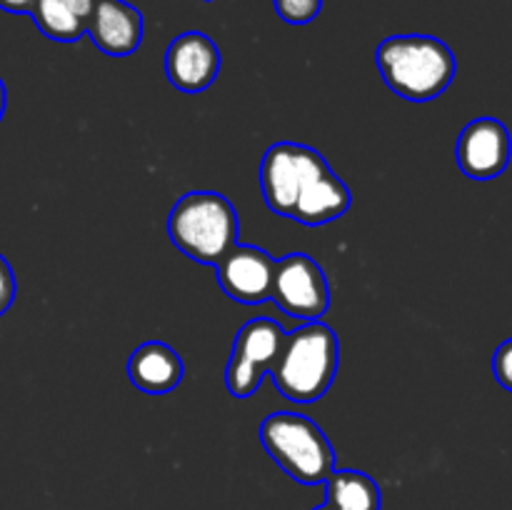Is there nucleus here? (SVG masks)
<instances>
[{
    "mask_svg": "<svg viewBox=\"0 0 512 510\" xmlns=\"http://www.w3.org/2000/svg\"><path fill=\"white\" fill-rule=\"evenodd\" d=\"M375 60L385 85L413 103L440 98L458 73L450 45L435 35H390L378 45Z\"/></svg>",
    "mask_w": 512,
    "mask_h": 510,
    "instance_id": "nucleus-1",
    "label": "nucleus"
},
{
    "mask_svg": "<svg viewBox=\"0 0 512 510\" xmlns=\"http://www.w3.org/2000/svg\"><path fill=\"white\" fill-rule=\"evenodd\" d=\"M340 343L330 325L320 320L288 333L283 355L270 370L275 388L293 403H315L323 398L338 375Z\"/></svg>",
    "mask_w": 512,
    "mask_h": 510,
    "instance_id": "nucleus-2",
    "label": "nucleus"
},
{
    "mask_svg": "<svg viewBox=\"0 0 512 510\" xmlns=\"http://www.w3.org/2000/svg\"><path fill=\"white\" fill-rule=\"evenodd\" d=\"M168 235L175 248L190 260L218 265L238 245L240 223L235 205L215 190H193L173 205Z\"/></svg>",
    "mask_w": 512,
    "mask_h": 510,
    "instance_id": "nucleus-3",
    "label": "nucleus"
},
{
    "mask_svg": "<svg viewBox=\"0 0 512 510\" xmlns=\"http://www.w3.org/2000/svg\"><path fill=\"white\" fill-rule=\"evenodd\" d=\"M265 453L303 485H318L335 470V450L328 435L308 415L280 410L260 425Z\"/></svg>",
    "mask_w": 512,
    "mask_h": 510,
    "instance_id": "nucleus-4",
    "label": "nucleus"
},
{
    "mask_svg": "<svg viewBox=\"0 0 512 510\" xmlns=\"http://www.w3.org/2000/svg\"><path fill=\"white\" fill-rule=\"evenodd\" d=\"M285 340H288V333L275 320H248L235 335L233 353H230L228 368H225V385H228L230 395L250 398L258 393L265 375L278 365Z\"/></svg>",
    "mask_w": 512,
    "mask_h": 510,
    "instance_id": "nucleus-5",
    "label": "nucleus"
},
{
    "mask_svg": "<svg viewBox=\"0 0 512 510\" xmlns=\"http://www.w3.org/2000/svg\"><path fill=\"white\" fill-rule=\"evenodd\" d=\"M270 300L290 318L305 323L320 320L330 308L328 278L310 255L290 253L275 260Z\"/></svg>",
    "mask_w": 512,
    "mask_h": 510,
    "instance_id": "nucleus-6",
    "label": "nucleus"
},
{
    "mask_svg": "<svg viewBox=\"0 0 512 510\" xmlns=\"http://www.w3.org/2000/svg\"><path fill=\"white\" fill-rule=\"evenodd\" d=\"M350 203H353V195L345 180L330 170L318 150L300 145V188L293 220L310 228L333 223L348 213Z\"/></svg>",
    "mask_w": 512,
    "mask_h": 510,
    "instance_id": "nucleus-7",
    "label": "nucleus"
},
{
    "mask_svg": "<svg viewBox=\"0 0 512 510\" xmlns=\"http://www.w3.org/2000/svg\"><path fill=\"white\" fill-rule=\"evenodd\" d=\"M460 170L470 180H493L508 170L512 138L498 118H475L463 128L455 148Z\"/></svg>",
    "mask_w": 512,
    "mask_h": 510,
    "instance_id": "nucleus-8",
    "label": "nucleus"
},
{
    "mask_svg": "<svg viewBox=\"0 0 512 510\" xmlns=\"http://www.w3.org/2000/svg\"><path fill=\"white\" fill-rule=\"evenodd\" d=\"M218 283L228 298L245 305L270 300L275 275V258L258 245H233L218 265Z\"/></svg>",
    "mask_w": 512,
    "mask_h": 510,
    "instance_id": "nucleus-9",
    "label": "nucleus"
},
{
    "mask_svg": "<svg viewBox=\"0 0 512 510\" xmlns=\"http://www.w3.org/2000/svg\"><path fill=\"white\" fill-rule=\"evenodd\" d=\"M220 73V50L200 30L170 40L165 50V75L183 93H203Z\"/></svg>",
    "mask_w": 512,
    "mask_h": 510,
    "instance_id": "nucleus-10",
    "label": "nucleus"
},
{
    "mask_svg": "<svg viewBox=\"0 0 512 510\" xmlns=\"http://www.w3.org/2000/svg\"><path fill=\"white\" fill-rule=\"evenodd\" d=\"M85 33L110 58H128L143 43V13L125 0H98Z\"/></svg>",
    "mask_w": 512,
    "mask_h": 510,
    "instance_id": "nucleus-11",
    "label": "nucleus"
},
{
    "mask_svg": "<svg viewBox=\"0 0 512 510\" xmlns=\"http://www.w3.org/2000/svg\"><path fill=\"white\" fill-rule=\"evenodd\" d=\"M260 188L275 215L293 218L300 188V143H275L260 163Z\"/></svg>",
    "mask_w": 512,
    "mask_h": 510,
    "instance_id": "nucleus-12",
    "label": "nucleus"
},
{
    "mask_svg": "<svg viewBox=\"0 0 512 510\" xmlns=\"http://www.w3.org/2000/svg\"><path fill=\"white\" fill-rule=\"evenodd\" d=\"M183 358L160 340H148L133 350L128 360V378L138 390L150 395L170 393L183 383Z\"/></svg>",
    "mask_w": 512,
    "mask_h": 510,
    "instance_id": "nucleus-13",
    "label": "nucleus"
},
{
    "mask_svg": "<svg viewBox=\"0 0 512 510\" xmlns=\"http://www.w3.org/2000/svg\"><path fill=\"white\" fill-rule=\"evenodd\" d=\"M325 505L330 510H380L378 483L363 470H338L325 480Z\"/></svg>",
    "mask_w": 512,
    "mask_h": 510,
    "instance_id": "nucleus-14",
    "label": "nucleus"
},
{
    "mask_svg": "<svg viewBox=\"0 0 512 510\" xmlns=\"http://www.w3.org/2000/svg\"><path fill=\"white\" fill-rule=\"evenodd\" d=\"M40 33L58 43H75L85 35V23L63 3V0H38L30 10Z\"/></svg>",
    "mask_w": 512,
    "mask_h": 510,
    "instance_id": "nucleus-15",
    "label": "nucleus"
},
{
    "mask_svg": "<svg viewBox=\"0 0 512 510\" xmlns=\"http://www.w3.org/2000/svg\"><path fill=\"white\" fill-rule=\"evenodd\" d=\"M275 13L290 25H305L323 10V0H273Z\"/></svg>",
    "mask_w": 512,
    "mask_h": 510,
    "instance_id": "nucleus-16",
    "label": "nucleus"
},
{
    "mask_svg": "<svg viewBox=\"0 0 512 510\" xmlns=\"http://www.w3.org/2000/svg\"><path fill=\"white\" fill-rule=\"evenodd\" d=\"M493 373L495 380L512 393V338L498 345L493 355Z\"/></svg>",
    "mask_w": 512,
    "mask_h": 510,
    "instance_id": "nucleus-17",
    "label": "nucleus"
},
{
    "mask_svg": "<svg viewBox=\"0 0 512 510\" xmlns=\"http://www.w3.org/2000/svg\"><path fill=\"white\" fill-rule=\"evenodd\" d=\"M15 290H18V283H15L13 268H10L8 260L0 255V315L8 313V308L13 305Z\"/></svg>",
    "mask_w": 512,
    "mask_h": 510,
    "instance_id": "nucleus-18",
    "label": "nucleus"
},
{
    "mask_svg": "<svg viewBox=\"0 0 512 510\" xmlns=\"http://www.w3.org/2000/svg\"><path fill=\"white\" fill-rule=\"evenodd\" d=\"M65 5H68L70 10H73L75 15H78L80 20H83L85 25H88V18L93 15L95 5H98V0H63Z\"/></svg>",
    "mask_w": 512,
    "mask_h": 510,
    "instance_id": "nucleus-19",
    "label": "nucleus"
},
{
    "mask_svg": "<svg viewBox=\"0 0 512 510\" xmlns=\"http://www.w3.org/2000/svg\"><path fill=\"white\" fill-rule=\"evenodd\" d=\"M38 0H0V8L8 10V13H28L33 10V5Z\"/></svg>",
    "mask_w": 512,
    "mask_h": 510,
    "instance_id": "nucleus-20",
    "label": "nucleus"
},
{
    "mask_svg": "<svg viewBox=\"0 0 512 510\" xmlns=\"http://www.w3.org/2000/svg\"><path fill=\"white\" fill-rule=\"evenodd\" d=\"M5 105H8V93H5V83L0 80V120L5 115Z\"/></svg>",
    "mask_w": 512,
    "mask_h": 510,
    "instance_id": "nucleus-21",
    "label": "nucleus"
},
{
    "mask_svg": "<svg viewBox=\"0 0 512 510\" xmlns=\"http://www.w3.org/2000/svg\"><path fill=\"white\" fill-rule=\"evenodd\" d=\"M315 510H330V508H328V505H320V508H315Z\"/></svg>",
    "mask_w": 512,
    "mask_h": 510,
    "instance_id": "nucleus-22",
    "label": "nucleus"
},
{
    "mask_svg": "<svg viewBox=\"0 0 512 510\" xmlns=\"http://www.w3.org/2000/svg\"><path fill=\"white\" fill-rule=\"evenodd\" d=\"M205 3H210V0H205Z\"/></svg>",
    "mask_w": 512,
    "mask_h": 510,
    "instance_id": "nucleus-23",
    "label": "nucleus"
}]
</instances>
